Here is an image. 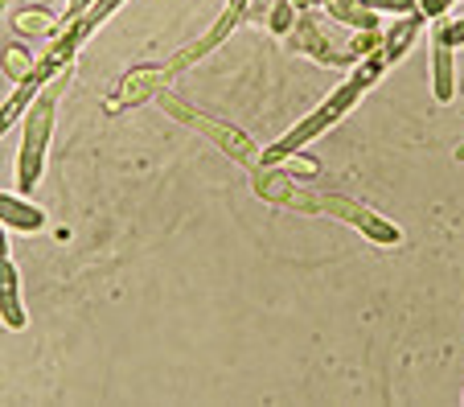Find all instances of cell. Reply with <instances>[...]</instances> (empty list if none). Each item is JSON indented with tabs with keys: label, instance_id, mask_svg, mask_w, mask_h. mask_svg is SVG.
Returning a JSON list of instances; mask_svg holds the SVG:
<instances>
[{
	"label": "cell",
	"instance_id": "6da1fadb",
	"mask_svg": "<svg viewBox=\"0 0 464 407\" xmlns=\"http://www.w3.org/2000/svg\"><path fill=\"white\" fill-rule=\"evenodd\" d=\"M58 79L45 82V91L29 103V111L21 115V149H17V189L21 194L37 189V181H42V173H45V152H50L53 115H58Z\"/></svg>",
	"mask_w": 464,
	"mask_h": 407
},
{
	"label": "cell",
	"instance_id": "7a4b0ae2",
	"mask_svg": "<svg viewBox=\"0 0 464 407\" xmlns=\"http://www.w3.org/2000/svg\"><path fill=\"white\" fill-rule=\"evenodd\" d=\"M366 91H370L366 82H358V79L350 74V79H345L342 87L334 91V95L324 99V103L316 107V111H308L304 120H300V124L292 128V132H284L280 141L272 144V149L263 152V165H276V160H284V157H296V152L304 149L308 141H316V136L329 132V128H334L337 120H342V115H350V111H353V103H358V99L366 95Z\"/></svg>",
	"mask_w": 464,
	"mask_h": 407
},
{
	"label": "cell",
	"instance_id": "3957f363",
	"mask_svg": "<svg viewBox=\"0 0 464 407\" xmlns=\"http://www.w3.org/2000/svg\"><path fill=\"white\" fill-rule=\"evenodd\" d=\"M157 103L165 107L173 120H181V124H189V128H198V132H206L214 144H218L222 152H230L235 160H243L246 169H259L263 165V152L255 149V141L246 132H238L235 124H222V120H214V115H206V111H198V107H189L185 99H177L173 91H157Z\"/></svg>",
	"mask_w": 464,
	"mask_h": 407
},
{
	"label": "cell",
	"instance_id": "277c9868",
	"mask_svg": "<svg viewBox=\"0 0 464 407\" xmlns=\"http://www.w3.org/2000/svg\"><path fill=\"white\" fill-rule=\"evenodd\" d=\"M316 210H324V214H334V218L350 222L353 230H362L366 239L382 243V247H391V243L403 239V230L394 227L391 218H382L378 210H370V206L353 202V198H342V194H334V198H316Z\"/></svg>",
	"mask_w": 464,
	"mask_h": 407
},
{
	"label": "cell",
	"instance_id": "5b68a950",
	"mask_svg": "<svg viewBox=\"0 0 464 407\" xmlns=\"http://www.w3.org/2000/svg\"><path fill=\"white\" fill-rule=\"evenodd\" d=\"M169 74H173L169 66H136V71H128V74L120 79V87H115L120 95H115L107 107H111V111H120L123 103H140V99L157 95V91H165V79H169Z\"/></svg>",
	"mask_w": 464,
	"mask_h": 407
},
{
	"label": "cell",
	"instance_id": "8992f818",
	"mask_svg": "<svg viewBox=\"0 0 464 407\" xmlns=\"http://www.w3.org/2000/svg\"><path fill=\"white\" fill-rule=\"evenodd\" d=\"M0 321H5V329H13V334H21V329L29 325L25 301H21V276L9 256L0 259Z\"/></svg>",
	"mask_w": 464,
	"mask_h": 407
},
{
	"label": "cell",
	"instance_id": "52a82bcc",
	"mask_svg": "<svg viewBox=\"0 0 464 407\" xmlns=\"http://www.w3.org/2000/svg\"><path fill=\"white\" fill-rule=\"evenodd\" d=\"M423 25H428V17H423V13H403V17H394V25L382 34V58H386V66H391V63H403L407 50L415 45V37L423 34Z\"/></svg>",
	"mask_w": 464,
	"mask_h": 407
},
{
	"label": "cell",
	"instance_id": "ba28073f",
	"mask_svg": "<svg viewBox=\"0 0 464 407\" xmlns=\"http://www.w3.org/2000/svg\"><path fill=\"white\" fill-rule=\"evenodd\" d=\"M0 222L17 235H37L45 227V210L25 194H0Z\"/></svg>",
	"mask_w": 464,
	"mask_h": 407
},
{
	"label": "cell",
	"instance_id": "9c48e42d",
	"mask_svg": "<svg viewBox=\"0 0 464 407\" xmlns=\"http://www.w3.org/2000/svg\"><path fill=\"white\" fill-rule=\"evenodd\" d=\"M431 99H436V103H452L456 99L452 45H444L440 37H431Z\"/></svg>",
	"mask_w": 464,
	"mask_h": 407
},
{
	"label": "cell",
	"instance_id": "30bf717a",
	"mask_svg": "<svg viewBox=\"0 0 464 407\" xmlns=\"http://www.w3.org/2000/svg\"><path fill=\"white\" fill-rule=\"evenodd\" d=\"M324 13L337 21V25H350V29H378V13H370L362 0H329Z\"/></svg>",
	"mask_w": 464,
	"mask_h": 407
},
{
	"label": "cell",
	"instance_id": "8fae6325",
	"mask_svg": "<svg viewBox=\"0 0 464 407\" xmlns=\"http://www.w3.org/2000/svg\"><path fill=\"white\" fill-rule=\"evenodd\" d=\"M13 29H17V37H53L62 29V21L45 9H21L13 17Z\"/></svg>",
	"mask_w": 464,
	"mask_h": 407
},
{
	"label": "cell",
	"instance_id": "7c38bea8",
	"mask_svg": "<svg viewBox=\"0 0 464 407\" xmlns=\"http://www.w3.org/2000/svg\"><path fill=\"white\" fill-rule=\"evenodd\" d=\"M296 21H300V9L292 5V0H272L267 13H263V25L272 29L276 37H288L292 29H296Z\"/></svg>",
	"mask_w": 464,
	"mask_h": 407
},
{
	"label": "cell",
	"instance_id": "4fadbf2b",
	"mask_svg": "<svg viewBox=\"0 0 464 407\" xmlns=\"http://www.w3.org/2000/svg\"><path fill=\"white\" fill-rule=\"evenodd\" d=\"M37 66H42V58H29L25 45H9V50H5V74H9L13 82H25L29 74H37Z\"/></svg>",
	"mask_w": 464,
	"mask_h": 407
},
{
	"label": "cell",
	"instance_id": "5bb4252c",
	"mask_svg": "<svg viewBox=\"0 0 464 407\" xmlns=\"http://www.w3.org/2000/svg\"><path fill=\"white\" fill-rule=\"evenodd\" d=\"M431 37H440L444 45L460 50V45H464V17H440L436 29H431Z\"/></svg>",
	"mask_w": 464,
	"mask_h": 407
},
{
	"label": "cell",
	"instance_id": "9a60e30c",
	"mask_svg": "<svg viewBox=\"0 0 464 407\" xmlns=\"http://www.w3.org/2000/svg\"><path fill=\"white\" fill-rule=\"evenodd\" d=\"M370 13H391V17H403V13H420V0H362Z\"/></svg>",
	"mask_w": 464,
	"mask_h": 407
},
{
	"label": "cell",
	"instance_id": "2e32d148",
	"mask_svg": "<svg viewBox=\"0 0 464 407\" xmlns=\"http://www.w3.org/2000/svg\"><path fill=\"white\" fill-rule=\"evenodd\" d=\"M95 9V0H66V21L71 17H82V13Z\"/></svg>",
	"mask_w": 464,
	"mask_h": 407
},
{
	"label": "cell",
	"instance_id": "e0dca14e",
	"mask_svg": "<svg viewBox=\"0 0 464 407\" xmlns=\"http://www.w3.org/2000/svg\"><path fill=\"white\" fill-rule=\"evenodd\" d=\"M9 256V227H5V222H0V259Z\"/></svg>",
	"mask_w": 464,
	"mask_h": 407
},
{
	"label": "cell",
	"instance_id": "ac0fdd59",
	"mask_svg": "<svg viewBox=\"0 0 464 407\" xmlns=\"http://www.w3.org/2000/svg\"><path fill=\"white\" fill-rule=\"evenodd\" d=\"M313 5H316V9H324V5H329V0H308V9H313Z\"/></svg>",
	"mask_w": 464,
	"mask_h": 407
},
{
	"label": "cell",
	"instance_id": "d6986e66",
	"mask_svg": "<svg viewBox=\"0 0 464 407\" xmlns=\"http://www.w3.org/2000/svg\"><path fill=\"white\" fill-rule=\"evenodd\" d=\"M456 160H464V144H460V149H456Z\"/></svg>",
	"mask_w": 464,
	"mask_h": 407
},
{
	"label": "cell",
	"instance_id": "ffe728a7",
	"mask_svg": "<svg viewBox=\"0 0 464 407\" xmlns=\"http://www.w3.org/2000/svg\"><path fill=\"white\" fill-rule=\"evenodd\" d=\"M452 5H456V0H452Z\"/></svg>",
	"mask_w": 464,
	"mask_h": 407
}]
</instances>
